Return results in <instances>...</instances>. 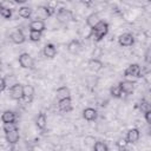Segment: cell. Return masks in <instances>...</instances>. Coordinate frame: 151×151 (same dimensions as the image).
Segmentation results:
<instances>
[{"instance_id": "24", "label": "cell", "mask_w": 151, "mask_h": 151, "mask_svg": "<svg viewBox=\"0 0 151 151\" xmlns=\"http://www.w3.org/2000/svg\"><path fill=\"white\" fill-rule=\"evenodd\" d=\"M41 35H42V32H39V31H33V29H29V34H28V38L31 41L33 42H37L41 39Z\"/></svg>"}, {"instance_id": "18", "label": "cell", "mask_w": 151, "mask_h": 151, "mask_svg": "<svg viewBox=\"0 0 151 151\" xmlns=\"http://www.w3.org/2000/svg\"><path fill=\"white\" fill-rule=\"evenodd\" d=\"M45 28H46L45 22H44L42 20H39V19H35V20L31 21V24H29V29H33V31L44 32Z\"/></svg>"}, {"instance_id": "13", "label": "cell", "mask_w": 151, "mask_h": 151, "mask_svg": "<svg viewBox=\"0 0 151 151\" xmlns=\"http://www.w3.org/2000/svg\"><path fill=\"white\" fill-rule=\"evenodd\" d=\"M81 42L78 39H72L68 44H67V51L72 54H77L81 51Z\"/></svg>"}, {"instance_id": "30", "label": "cell", "mask_w": 151, "mask_h": 151, "mask_svg": "<svg viewBox=\"0 0 151 151\" xmlns=\"http://www.w3.org/2000/svg\"><path fill=\"white\" fill-rule=\"evenodd\" d=\"M126 145H127L126 139H120V140H118V142H117V146H118V149H120V150L125 149V147H126Z\"/></svg>"}, {"instance_id": "1", "label": "cell", "mask_w": 151, "mask_h": 151, "mask_svg": "<svg viewBox=\"0 0 151 151\" xmlns=\"http://www.w3.org/2000/svg\"><path fill=\"white\" fill-rule=\"evenodd\" d=\"M109 32V24L106 21L100 20L97 25H94V27L91 28V33L88 34V38H92L94 41H100Z\"/></svg>"}, {"instance_id": "22", "label": "cell", "mask_w": 151, "mask_h": 151, "mask_svg": "<svg viewBox=\"0 0 151 151\" xmlns=\"http://www.w3.org/2000/svg\"><path fill=\"white\" fill-rule=\"evenodd\" d=\"M55 94H57V98H58V100H59V99H64V98L71 97V91H70V88L66 87V86H60L59 88H57Z\"/></svg>"}, {"instance_id": "23", "label": "cell", "mask_w": 151, "mask_h": 151, "mask_svg": "<svg viewBox=\"0 0 151 151\" xmlns=\"http://www.w3.org/2000/svg\"><path fill=\"white\" fill-rule=\"evenodd\" d=\"M18 14H19V17L25 18V19L26 18H29L32 15V8L28 7V6H21L18 9Z\"/></svg>"}, {"instance_id": "20", "label": "cell", "mask_w": 151, "mask_h": 151, "mask_svg": "<svg viewBox=\"0 0 151 151\" xmlns=\"http://www.w3.org/2000/svg\"><path fill=\"white\" fill-rule=\"evenodd\" d=\"M15 119H17V116H15V112H13V111L6 110V111L1 114V122H2V123L15 122Z\"/></svg>"}, {"instance_id": "14", "label": "cell", "mask_w": 151, "mask_h": 151, "mask_svg": "<svg viewBox=\"0 0 151 151\" xmlns=\"http://www.w3.org/2000/svg\"><path fill=\"white\" fill-rule=\"evenodd\" d=\"M83 117H84V119L87 120V122H93V120L97 119L98 112H97V110L93 109V107H86V109L83 111Z\"/></svg>"}, {"instance_id": "11", "label": "cell", "mask_w": 151, "mask_h": 151, "mask_svg": "<svg viewBox=\"0 0 151 151\" xmlns=\"http://www.w3.org/2000/svg\"><path fill=\"white\" fill-rule=\"evenodd\" d=\"M34 96V87L32 85H22V99L26 103L32 101Z\"/></svg>"}, {"instance_id": "34", "label": "cell", "mask_w": 151, "mask_h": 151, "mask_svg": "<svg viewBox=\"0 0 151 151\" xmlns=\"http://www.w3.org/2000/svg\"><path fill=\"white\" fill-rule=\"evenodd\" d=\"M81 2L86 6H92L93 5V0H81Z\"/></svg>"}, {"instance_id": "26", "label": "cell", "mask_w": 151, "mask_h": 151, "mask_svg": "<svg viewBox=\"0 0 151 151\" xmlns=\"http://www.w3.org/2000/svg\"><path fill=\"white\" fill-rule=\"evenodd\" d=\"M0 15L4 19H11L12 18V9H9V8L0 5Z\"/></svg>"}, {"instance_id": "21", "label": "cell", "mask_w": 151, "mask_h": 151, "mask_svg": "<svg viewBox=\"0 0 151 151\" xmlns=\"http://www.w3.org/2000/svg\"><path fill=\"white\" fill-rule=\"evenodd\" d=\"M99 21H100V18H99V14H98V13H91V14L86 18V25H87L90 28L94 27V25H97Z\"/></svg>"}, {"instance_id": "33", "label": "cell", "mask_w": 151, "mask_h": 151, "mask_svg": "<svg viewBox=\"0 0 151 151\" xmlns=\"http://www.w3.org/2000/svg\"><path fill=\"white\" fill-rule=\"evenodd\" d=\"M144 117H145V120L147 124H151V110H147L144 112Z\"/></svg>"}, {"instance_id": "10", "label": "cell", "mask_w": 151, "mask_h": 151, "mask_svg": "<svg viewBox=\"0 0 151 151\" xmlns=\"http://www.w3.org/2000/svg\"><path fill=\"white\" fill-rule=\"evenodd\" d=\"M5 138H6V142L11 145H14L19 142V138H20V134H19V129L17 130H12L9 132H5Z\"/></svg>"}, {"instance_id": "5", "label": "cell", "mask_w": 151, "mask_h": 151, "mask_svg": "<svg viewBox=\"0 0 151 151\" xmlns=\"http://www.w3.org/2000/svg\"><path fill=\"white\" fill-rule=\"evenodd\" d=\"M9 96L14 100L22 99V84L15 83L9 87Z\"/></svg>"}, {"instance_id": "29", "label": "cell", "mask_w": 151, "mask_h": 151, "mask_svg": "<svg viewBox=\"0 0 151 151\" xmlns=\"http://www.w3.org/2000/svg\"><path fill=\"white\" fill-rule=\"evenodd\" d=\"M139 107H140V110H142L143 112H145V111L150 110V104H149V101H146L145 99H143V100L140 101V104H139Z\"/></svg>"}, {"instance_id": "31", "label": "cell", "mask_w": 151, "mask_h": 151, "mask_svg": "<svg viewBox=\"0 0 151 151\" xmlns=\"http://www.w3.org/2000/svg\"><path fill=\"white\" fill-rule=\"evenodd\" d=\"M0 5L1 6H5V7H7V8H9V9H13L14 8V2H11V1H2V2H0Z\"/></svg>"}, {"instance_id": "19", "label": "cell", "mask_w": 151, "mask_h": 151, "mask_svg": "<svg viewBox=\"0 0 151 151\" xmlns=\"http://www.w3.org/2000/svg\"><path fill=\"white\" fill-rule=\"evenodd\" d=\"M35 125L40 130H45L46 129V126H47V118H46L45 113L41 112V113L38 114V117L35 119Z\"/></svg>"}, {"instance_id": "17", "label": "cell", "mask_w": 151, "mask_h": 151, "mask_svg": "<svg viewBox=\"0 0 151 151\" xmlns=\"http://www.w3.org/2000/svg\"><path fill=\"white\" fill-rule=\"evenodd\" d=\"M35 14H37V19H39V20H46L48 17H50V14H48V9H47V6H42V5H40V6H38L37 7V12H35Z\"/></svg>"}, {"instance_id": "15", "label": "cell", "mask_w": 151, "mask_h": 151, "mask_svg": "<svg viewBox=\"0 0 151 151\" xmlns=\"http://www.w3.org/2000/svg\"><path fill=\"white\" fill-rule=\"evenodd\" d=\"M42 53L46 58H54L57 55V47L53 45V44H46L44 46V50H42Z\"/></svg>"}, {"instance_id": "16", "label": "cell", "mask_w": 151, "mask_h": 151, "mask_svg": "<svg viewBox=\"0 0 151 151\" xmlns=\"http://www.w3.org/2000/svg\"><path fill=\"white\" fill-rule=\"evenodd\" d=\"M87 66H88V68H90L92 72H99V71L103 68L104 65H103V63H101L99 59H97V58H92V59L88 60Z\"/></svg>"}, {"instance_id": "35", "label": "cell", "mask_w": 151, "mask_h": 151, "mask_svg": "<svg viewBox=\"0 0 151 151\" xmlns=\"http://www.w3.org/2000/svg\"><path fill=\"white\" fill-rule=\"evenodd\" d=\"M27 0H13V2L15 4V5H22V4H25Z\"/></svg>"}, {"instance_id": "8", "label": "cell", "mask_w": 151, "mask_h": 151, "mask_svg": "<svg viewBox=\"0 0 151 151\" xmlns=\"http://www.w3.org/2000/svg\"><path fill=\"white\" fill-rule=\"evenodd\" d=\"M9 38H11V40H12L14 44H17V45H21V44H24V42L26 41V37H25V34L22 33L21 29H15V31H13V32L11 33Z\"/></svg>"}, {"instance_id": "2", "label": "cell", "mask_w": 151, "mask_h": 151, "mask_svg": "<svg viewBox=\"0 0 151 151\" xmlns=\"http://www.w3.org/2000/svg\"><path fill=\"white\" fill-rule=\"evenodd\" d=\"M55 14H57V20L61 24H67V22L74 20L73 13L70 9H66V8H59L55 12Z\"/></svg>"}, {"instance_id": "9", "label": "cell", "mask_w": 151, "mask_h": 151, "mask_svg": "<svg viewBox=\"0 0 151 151\" xmlns=\"http://www.w3.org/2000/svg\"><path fill=\"white\" fill-rule=\"evenodd\" d=\"M119 87L122 88V91H123V93H125V94H131L133 91H134V81H132V80H122L119 84Z\"/></svg>"}, {"instance_id": "6", "label": "cell", "mask_w": 151, "mask_h": 151, "mask_svg": "<svg viewBox=\"0 0 151 151\" xmlns=\"http://www.w3.org/2000/svg\"><path fill=\"white\" fill-rule=\"evenodd\" d=\"M118 44L123 47H130L134 44V38L131 33H123L118 38Z\"/></svg>"}, {"instance_id": "32", "label": "cell", "mask_w": 151, "mask_h": 151, "mask_svg": "<svg viewBox=\"0 0 151 151\" xmlns=\"http://www.w3.org/2000/svg\"><path fill=\"white\" fill-rule=\"evenodd\" d=\"M7 87V83H6V78L0 77V92H2L5 88Z\"/></svg>"}, {"instance_id": "12", "label": "cell", "mask_w": 151, "mask_h": 151, "mask_svg": "<svg viewBox=\"0 0 151 151\" xmlns=\"http://www.w3.org/2000/svg\"><path fill=\"white\" fill-rule=\"evenodd\" d=\"M58 107L63 112H70V111H72V100H71V97H67V98H64V99H59L58 100Z\"/></svg>"}, {"instance_id": "36", "label": "cell", "mask_w": 151, "mask_h": 151, "mask_svg": "<svg viewBox=\"0 0 151 151\" xmlns=\"http://www.w3.org/2000/svg\"><path fill=\"white\" fill-rule=\"evenodd\" d=\"M0 65H1V55H0Z\"/></svg>"}, {"instance_id": "4", "label": "cell", "mask_w": 151, "mask_h": 151, "mask_svg": "<svg viewBox=\"0 0 151 151\" xmlns=\"http://www.w3.org/2000/svg\"><path fill=\"white\" fill-rule=\"evenodd\" d=\"M125 77H132V78H139L142 77V70L138 64H131L129 65L124 71Z\"/></svg>"}, {"instance_id": "3", "label": "cell", "mask_w": 151, "mask_h": 151, "mask_svg": "<svg viewBox=\"0 0 151 151\" xmlns=\"http://www.w3.org/2000/svg\"><path fill=\"white\" fill-rule=\"evenodd\" d=\"M18 60H19V64L22 68H26V70H33L34 68V60L28 53H21L19 55Z\"/></svg>"}, {"instance_id": "25", "label": "cell", "mask_w": 151, "mask_h": 151, "mask_svg": "<svg viewBox=\"0 0 151 151\" xmlns=\"http://www.w3.org/2000/svg\"><path fill=\"white\" fill-rule=\"evenodd\" d=\"M110 94L113 97V98H122L123 96V91L122 88L119 87V85H114L110 88Z\"/></svg>"}, {"instance_id": "27", "label": "cell", "mask_w": 151, "mask_h": 151, "mask_svg": "<svg viewBox=\"0 0 151 151\" xmlns=\"http://www.w3.org/2000/svg\"><path fill=\"white\" fill-rule=\"evenodd\" d=\"M92 147L96 151H109V146L104 142H96Z\"/></svg>"}, {"instance_id": "28", "label": "cell", "mask_w": 151, "mask_h": 151, "mask_svg": "<svg viewBox=\"0 0 151 151\" xmlns=\"http://www.w3.org/2000/svg\"><path fill=\"white\" fill-rule=\"evenodd\" d=\"M18 129V125L15 122H11V123H4V126H2V130L4 132H9L12 130H17Z\"/></svg>"}, {"instance_id": "7", "label": "cell", "mask_w": 151, "mask_h": 151, "mask_svg": "<svg viewBox=\"0 0 151 151\" xmlns=\"http://www.w3.org/2000/svg\"><path fill=\"white\" fill-rule=\"evenodd\" d=\"M139 137H140L139 130L136 129V127H133V129H130V130L126 132V138H125V139H126L127 144H134V143L138 142Z\"/></svg>"}]
</instances>
